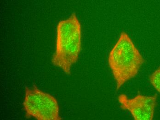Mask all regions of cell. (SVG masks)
Here are the masks:
<instances>
[{
	"mask_svg": "<svg viewBox=\"0 0 160 120\" xmlns=\"http://www.w3.org/2000/svg\"><path fill=\"white\" fill-rule=\"evenodd\" d=\"M82 47V27L75 13L58 22L56 28V48L52 62L67 75L78 60Z\"/></svg>",
	"mask_w": 160,
	"mask_h": 120,
	"instance_id": "6da1fadb",
	"label": "cell"
},
{
	"mask_svg": "<svg viewBox=\"0 0 160 120\" xmlns=\"http://www.w3.org/2000/svg\"><path fill=\"white\" fill-rule=\"evenodd\" d=\"M145 60L132 40L125 32L110 52L108 63L116 81L117 91L127 82L135 77Z\"/></svg>",
	"mask_w": 160,
	"mask_h": 120,
	"instance_id": "7a4b0ae2",
	"label": "cell"
},
{
	"mask_svg": "<svg viewBox=\"0 0 160 120\" xmlns=\"http://www.w3.org/2000/svg\"><path fill=\"white\" fill-rule=\"evenodd\" d=\"M26 117L38 120H60L59 109L56 98L34 85L26 87L23 103Z\"/></svg>",
	"mask_w": 160,
	"mask_h": 120,
	"instance_id": "3957f363",
	"label": "cell"
},
{
	"mask_svg": "<svg viewBox=\"0 0 160 120\" xmlns=\"http://www.w3.org/2000/svg\"><path fill=\"white\" fill-rule=\"evenodd\" d=\"M157 95L146 96L138 94L133 98L120 95L118 101L121 108L127 110L135 120H152L157 105Z\"/></svg>",
	"mask_w": 160,
	"mask_h": 120,
	"instance_id": "277c9868",
	"label": "cell"
},
{
	"mask_svg": "<svg viewBox=\"0 0 160 120\" xmlns=\"http://www.w3.org/2000/svg\"><path fill=\"white\" fill-rule=\"evenodd\" d=\"M150 82L160 93V67L150 76Z\"/></svg>",
	"mask_w": 160,
	"mask_h": 120,
	"instance_id": "5b68a950",
	"label": "cell"
}]
</instances>
